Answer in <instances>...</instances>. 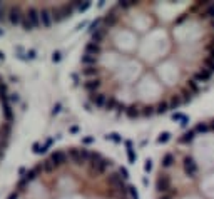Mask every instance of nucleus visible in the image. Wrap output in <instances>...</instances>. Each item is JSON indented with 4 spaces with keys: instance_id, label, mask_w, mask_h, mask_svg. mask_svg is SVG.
<instances>
[{
    "instance_id": "1",
    "label": "nucleus",
    "mask_w": 214,
    "mask_h": 199,
    "mask_svg": "<svg viewBox=\"0 0 214 199\" xmlns=\"http://www.w3.org/2000/svg\"><path fill=\"white\" fill-rule=\"evenodd\" d=\"M90 35L100 47L94 57L114 60L96 67L92 95L129 119L179 109L214 77V2L122 0Z\"/></svg>"
},
{
    "instance_id": "2",
    "label": "nucleus",
    "mask_w": 214,
    "mask_h": 199,
    "mask_svg": "<svg viewBox=\"0 0 214 199\" xmlns=\"http://www.w3.org/2000/svg\"><path fill=\"white\" fill-rule=\"evenodd\" d=\"M157 199H214V117L194 124L161 161Z\"/></svg>"
},
{
    "instance_id": "3",
    "label": "nucleus",
    "mask_w": 214,
    "mask_h": 199,
    "mask_svg": "<svg viewBox=\"0 0 214 199\" xmlns=\"http://www.w3.org/2000/svg\"><path fill=\"white\" fill-rule=\"evenodd\" d=\"M7 17H9V22L12 25H19L22 24V19H24V13L19 7H10L9 12H7Z\"/></svg>"
},
{
    "instance_id": "4",
    "label": "nucleus",
    "mask_w": 214,
    "mask_h": 199,
    "mask_svg": "<svg viewBox=\"0 0 214 199\" xmlns=\"http://www.w3.org/2000/svg\"><path fill=\"white\" fill-rule=\"evenodd\" d=\"M50 161L54 162L55 167H62V166H65V164L69 162V156L65 154V152H62V151H55V152H52Z\"/></svg>"
},
{
    "instance_id": "5",
    "label": "nucleus",
    "mask_w": 214,
    "mask_h": 199,
    "mask_svg": "<svg viewBox=\"0 0 214 199\" xmlns=\"http://www.w3.org/2000/svg\"><path fill=\"white\" fill-rule=\"evenodd\" d=\"M40 22H42V25H44L45 29H49L50 25H52V22H54V19H52V10L47 9V7H44V9L40 10Z\"/></svg>"
},
{
    "instance_id": "6",
    "label": "nucleus",
    "mask_w": 214,
    "mask_h": 199,
    "mask_svg": "<svg viewBox=\"0 0 214 199\" xmlns=\"http://www.w3.org/2000/svg\"><path fill=\"white\" fill-rule=\"evenodd\" d=\"M25 15L29 17L30 24L34 25V29H35V27H39V25H42V22H40V10L34 9V7H30V9H29V12H27Z\"/></svg>"
},
{
    "instance_id": "7",
    "label": "nucleus",
    "mask_w": 214,
    "mask_h": 199,
    "mask_svg": "<svg viewBox=\"0 0 214 199\" xmlns=\"http://www.w3.org/2000/svg\"><path fill=\"white\" fill-rule=\"evenodd\" d=\"M52 10V19L54 22H60V20L65 19V13H64V7H54Z\"/></svg>"
},
{
    "instance_id": "8",
    "label": "nucleus",
    "mask_w": 214,
    "mask_h": 199,
    "mask_svg": "<svg viewBox=\"0 0 214 199\" xmlns=\"http://www.w3.org/2000/svg\"><path fill=\"white\" fill-rule=\"evenodd\" d=\"M10 134H12V124H9V122H7V124H3V126L0 127V137L7 141Z\"/></svg>"
},
{
    "instance_id": "9",
    "label": "nucleus",
    "mask_w": 214,
    "mask_h": 199,
    "mask_svg": "<svg viewBox=\"0 0 214 199\" xmlns=\"http://www.w3.org/2000/svg\"><path fill=\"white\" fill-rule=\"evenodd\" d=\"M3 116H5V120H7L9 124L13 120V112H12V109H10V106L7 102H3Z\"/></svg>"
},
{
    "instance_id": "10",
    "label": "nucleus",
    "mask_w": 214,
    "mask_h": 199,
    "mask_svg": "<svg viewBox=\"0 0 214 199\" xmlns=\"http://www.w3.org/2000/svg\"><path fill=\"white\" fill-rule=\"evenodd\" d=\"M42 166H44V172H47V174H52L54 171L57 169V167L54 166V162H52V161H50V159L44 161V162H42Z\"/></svg>"
},
{
    "instance_id": "11",
    "label": "nucleus",
    "mask_w": 214,
    "mask_h": 199,
    "mask_svg": "<svg viewBox=\"0 0 214 199\" xmlns=\"http://www.w3.org/2000/svg\"><path fill=\"white\" fill-rule=\"evenodd\" d=\"M22 27H24V30H27V32H30V30H34V25L30 24V20L27 15H24V19H22V24H20Z\"/></svg>"
},
{
    "instance_id": "12",
    "label": "nucleus",
    "mask_w": 214,
    "mask_h": 199,
    "mask_svg": "<svg viewBox=\"0 0 214 199\" xmlns=\"http://www.w3.org/2000/svg\"><path fill=\"white\" fill-rule=\"evenodd\" d=\"M32 149H34V152H35V154H42V152H45V151H47V146H40L39 142H35V144L32 146Z\"/></svg>"
},
{
    "instance_id": "13",
    "label": "nucleus",
    "mask_w": 214,
    "mask_h": 199,
    "mask_svg": "<svg viewBox=\"0 0 214 199\" xmlns=\"http://www.w3.org/2000/svg\"><path fill=\"white\" fill-rule=\"evenodd\" d=\"M0 97L3 99V102H7V85L0 82Z\"/></svg>"
},
{
    "instance_id": "14",
    "label": "nucleus",
    "mask_w": 214,
    "mask_h": 199,
    "mask_svg": "<svg viewBox=\"0 0 214 199\" xmlns=\"http://www.w3.org/2000/svg\"><path fill=\"white\" fill-rule=\"evenodd\" d=\"M35 177H37V172H35V169H30V171H27V176H25V179L29 181H34L35 179Z\"/></svg>"
},
{
    "instance_id": "15",
    "label": "nucleus",
    "mask_w": 214,
    "mask_h": 199,
    "mask_svg": "<svg viewBox=\"0 0 214 199\" xmlns=\"http://www.w3.org/2000/svg\"><path fill=\"white\" fill-rule=\"evenodd\" d=\"M27 184H29V181L25 179V177H22V179L19 181V184H17V189H25V188H27Z\"/></svg>"
},
{
    "instance_id": "16",
    "label": "nucleus",
    "mask_w": 214,
    "mask_h": 199,
    "mask_svg": "<svg viewBox=\"0 0 214 199\" xmlns=\"http://www.w3.org/2000/svg\"><path fill=\"white\" fill-rule=\"evenodd\" d=\"M90 7V2H84L82 5H80V9H79V12H85V10Z\"/></svg>"
},
{
    "instance_id": "17",
    "label": "nucleus",
    "mask_w": 214,
    "mask_h": 199,
    "mask_svg": "<svg viewBox=\"0 0 214 199\" xmlns=\"http://www.w3.org/2000/svg\"><path fill=\"white\" fill-rule=\"evenodd\" d=\"M34 169H35V172H37V176H40V174L44 172V166H42V164H39V166H35Z\"/></svg>"
},
{
    "instance_id": "18",
    "label": "nucleus",
    "mask_w": 214,
    "mask_h": 199,
    "mask_svg": "<svg viewBox=\"0 0 214 199\" xmlns=\"http://www.w3.org/2000/svg\"><path fill=\"white\" fill-rule=\"evenodd\" d=\"M35 57H37V54H35V50H29V52H27V59H35Z\"/></svg>"
},
{
    "instance_id": "19",
    "label": "nucleus",
    "mask_w": 214,
    "mask_h": 199,
    "mask_svg": "<svg viewBox=\"0 0 214 199\" xmlns=\"http://www.w3.org/2000/svg\"><path fill=\"white\" fill-rule=\"evenodd\" d=\"M52 60H54V62H59V60H60V54H59V52H54V54H52Z\"/></svg>"
},
{
    "instance_id": "20",
    "label": "nucleus",
    "mask_w": 214,
    "mask_h": 199,
    "mask_svg": "<svg viewBox=\"0 0 214 199\" xmlns=\"http://www.w3.org/2000/svg\"><path fill=\"white\" fill-rule=\"evenodd\" d=\"M5 147H7V141H5V139H2V137H0V151H3Z\"/></svg>"
},
{
    "instance_id": "21",
    "label": "nucleus",
    "mask_w": 214,
    "mask_h": 199,
    "mask_svg": "<svg viewBox=\"0 0 214 199\" xmlns=\"http://www.w3.org/2000/svg\"><path fill=\"white\" fill-rule=\"evenodd\" d=\"M9 99H10V102H19V95H17V94H12Z\"/></svg>"
},
{
    "instance_id": "22",
    "label": "nucleus",
    "mask_w": 214,
    "mask_h": 199,
    "mask_svg": "<svg viewBox=\"0 0 214 199\" xmlns=\"http://www.w3.org/2000/svg\"><path fill=\"white\" fill-rule=\"evenodd\" d=\"M59 110H60V104H55V106H54V109H52V114L55 116V114H57Z\"/></svg>"
},
{
    "instance_id": "23",
    "label": "nucleus",
    "mask_w": 214,
    "mask_h": 199,
    "mask_svg": "<svg viewBox=\"0 0 214 199\" xmlns=\"http://www.w3.org/2000/svg\"><path fill=\"white\" fill-rule=\"evenodd\" d=\"M5 15H7V13H5V10L0 9V22H3V20H5Z\"/></svg>"
},
{
    "instance_id": "24",
    "label": "nucleus",
    "mask_w": 214,
    "mask_h": 199,
    "mask_svg": "<svg viewBox=\"0 0 214 199\" xmlns=\"http://www.w3.org/2000/svg\"><path fill=\"white\" fill-rule=\"evenodd\" d=\"M19 174L22 176V177H25V176H27V171H25V167H20V169H19Z\"/></svg>"
},
{
    "instance_id": "25",
    "label": "nucleus",
    "mask_w": 214,
    "mask_h": 199,
    "mask_svg": "<svg viewBox=\"0 0 214 199\" xmlns=\"http://www.w3.org/2000/svg\"><path fill=\"white\" fill-rule=\"evenodd\" d=\"M17 198H19V194H17V192H12V194H10L7 199H17Z\"/></svg>"
},
{
    "instance_id": "26",
    "label": "nucleus",
    "mask_w": 214,
    "mask_h": 199,
    "mask_svg": "<svg viewBox=\"0 0 214 199\" xmlns=\"http://www.w3.org/2000/svg\"><path fill=\"white\" fill-rule=\"evenodd\" d=\"M5 59V54H3V52H0V60H3Z\"/></svg>"
},
{
    "instance_id": "27",
    "label": "nucleus",
    "mask_w": 214,
    "mask_h": 199,
    "mask_svg": "<svg viewBox=\"0 0 214 199\" xmlns=\"http://www.w3.org/2000/svg\"><path fill=\"white\" fill-rule=\"evenodd\" d=\"M2 35H3V29H0V37H2Z\"/></svg>"
}]
</instances>
